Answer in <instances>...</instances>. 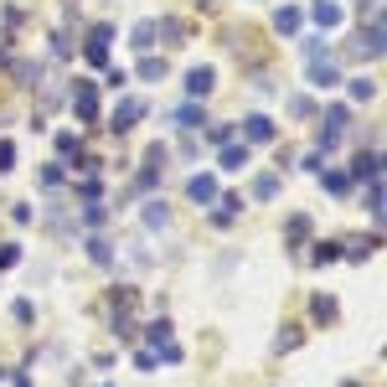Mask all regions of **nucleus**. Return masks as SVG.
<instances>
[{
    "label": "nucleus",
    "mask_w": 387,
    "mask_h": 387,
    "mask_svg": "<svg viewBox=\"0 0 387 387\" xmlns=\"http://www.w3.org/2000/svg\"><path fill=\"white\" fill-rule=\"evenodd\" d=\"M243 135H248V140H274V119L248 114V119H243Z\"/></svg>",
    "instance_id": "0eeeda50"
},
{
    "label": "nucleus",
    "mask_w": 387,
    "mask_h": 387,
    "mask_svg": "<svg viewBox=\"0 0 387 387\" xmlns=\"http://www.w3.org/2000/svg\"><path fill=\"white\" fill-rule=\"evenodd\" d=\"M238 207H243L238 196H222V212H217V222H233V217H238Z\"/></svg>",
    "instance_id": "a211bd4d"
},
{
    "label": "nucleus",
    "mask_w": 387,
    "mask_h": 387,
    "mask_svg": "<svg viewBox=\"0 0 387 387\" xmlns=\"http://www.w3.org/2000/svg\"><path fill=\"white\" fill-rule=\"evenodd\" d=\"M186 191H191V202H212V196H217V181H212V176H191Z\"/></svg>",
    "instance_id": "6e6552de"
},
{
    "label": "nucleus",
    "mask_w": 387,
    "mask_h": 387,
    "mask_svg": "<svg viewBox=\"0 0 387 387\" xmlns=\"http://www.w3.org/2000/svg\"><path fill=\"white\" fill-rule=\"evenodd\" d=\"M88 258H93V263H109L114 253H109V243H103V238H88Z\"/></svg>",
    "instance_id": "4468645a"
},
{
    "label": "nucleus",
    "mask_w": 387,
    "mask_h": 387,
    "mask_svg": "<svg viewBox=\"0 0 387 387\" xmlns=\"http://www.w3.org/2000/svg\"><path fill=\"white\" fill-rule=\"evenodd\" d=\"M356 176H372V181H377V155H356Z\"/></svg>",
    "instance_id": "dca6fc26"
},
{
    "label": "nucleus",
    "mask_w": 387,
    "mask_h": 387,
    "mask_svg": "<svg viewBox=\"0 0 387 387\" xmlns=\"http://www.w3.org/2000/svg\"><path fill=\"white\" fill-rule=\"evenodd\" d=\"M315 315H320V320H330V315H336V300L320 295V300H315Z\"/></svg>",
    "instance_id": "412c9836"
},
{
    "label": "nucleus",
    "mask_w": 387,
    "mask_h": 387,
    "mask_svg": "<svg viewBox=\"0 0 387 387\" xmlns=\"http://www.w3.org/2000/svg\"><path fill=\"white\" fill-rule=\"evenodd\" d=\"M73 109H78V119H98V88H93V83H78Z\"/></svg>",
    "instance_id": "f03ea898"
},
{
    "label": "nucleus",
    "mask_w": 387,
    "mask_h": 387,
    "mask_svg": "<svg viewBox=\"0 0 387 387\" xmlns=\"http://www.w3.org/2000/svg\"><path fill=\"white\" fill-rule=\"evenodd\" d=\"M135 119H145V103H140V98H124V103L114 109L109 129H114V135H124V129H135Z\"/></svg>",
    "instance_id": "f257e3e1"
},
{
    "label": "nucleus",
    "mask_w": 387,
    "mask_h": 387,
    "mask_svg": "<svg viewBox=\"0 0 387 387\" xmlns=\"http://www.w3.org/2000/svg\"><path fill=\"white\" fill-rule=\"evenodd\" d=\"M372 93H377V83H372V78H356V83H351V98H372Z\"/></svg>",
    "instance_id": "f3484780"
},
{
    "label": "nucleus",
    "mask_w": 387,
    "mask_h": 387,
    "mask_svg": "<svg viewBox=\"0 0 387 387\" xmlns=\"http://www.w3.org/2000/svg\"><path fill=\"white\" fill-rule=\"evenodd\" d=\"M10 160H16V150H10V140H0V170H10Z\"/></svg>",
    "instance_id": "5701e85b"
},
{
    "label": "nucleus",
    "mask_w": 387,
    "mask_h": 387,
    "mask_svg": "<svg viewBox=\"0 0 387 387\" xmlns=\"http://www.w3.org/2000/svg\"><path fill=\"white\" fill-rule=\"evenodd\" d=\"M310 233V217H289V238H305Z\"/></svg>",
    "instance_id": "4be33fe9"
},
{
    "label": "nucleus",
    "mask_w": 387,
    "mask_h": 387,
    "mask_svg": "<svg viewBox=\"0 0 387 387\" xmlns=\"http://www.w3.org/2000/svg\"><path fill=\"white\" fill-rule=\"evenodd\" d=\"M310 78H315V88H336V83H341V73H336V62H330V57H326V62L315 57V62H310Z\"/></svg>",
    "instance_id": "423d86ee"
},
{
    "label": "nucleus",
    "mask_w": 387,
    "mask_h": 387,
    "mask_svg": "<svg viewBox=\"0 0 387 387\" xmlns=\"http://www.w3.org/2000/svg\"><path fill=\"white\" fill-rule=\"evenodd\" d=\"M274 26H279V31H300V10H295V6H284V10L274 16Z\"/></svg>",
    "instance_id": "ddd939ff"
},
{
    "label": "nucleus",
    "mask_w": 387,
    "mask_h": 387,
    "mask_svg": "<svg viewBox=\"0 0 387 387\" xmlns=\"http://www.w3.org/2000/svg\"><path fill=\"white\" fill-rule=\"evenodd\" d=\"M253 191H258V196H263V202H269V196L279 191V176H258V186H253Z\"/></svg>",
    "instance_id": "6ab92c4d"
},
{
    "label": "nucleus",
    "mask_w": 387,
    "mask_h": 387,
    "mask_svg": "<svg viewBox=\"0 0 387 387\" xmlns=\"http://www.w3.org/2000/svg\"><path fill=\"white\" fill-rule=\"evenodd\" d=\"M248 166V145H228L222 150V170H243Z\"/></svg>",
    "instance_id": "1a4fd4ad"
},
{
    "label": "nucleus",
    "mask_w": 387,
    "mask_h": 387,
    "mask_svg": "<svg viewBox=\"0 0 387 387\" xmlns=\"http://www.w3.org/2000/svg\"><path fill=\"white\" fill-rule=\"evenodd\" d=\"M109 26H93L88 31V62H109Z\"/></svg>",
    "instance_id": "20e7f679"
},
{
    "label": "nucleus",
    "mask_w": 387,
    "mask_h": 387,
    "mask_svg": "<svg viewBox=\"0 0 387 387\" xmlns=\"http://www.w3.org/2000/svg\"><path fill=\"white\" fill-rule=\"evenodd\" d=\"M310 16H315V26L336 31V26H341V6H330V0H315V6H310Z\"/></svg>",
    "instance_id": "39448f33"
},
{
    "label": "nucleus",
    "mask_w": 387,
    "mask_h": 387,
    "mask_svg": "<svg viewBox=\"0 0 387 387\" xmlns=\"http://www.w3.org/2000/svg\"><path fill=\"white\" fill-rule=\"evenodd\" d=\"M166 222H170L166 202H150V207H145V228H166Z\"/></svg>",
    "instance_id": "9b49d317"
},
{
    "label": "nucleus",
    "mask_w": 387,
    "mask_h": 387,
    "mask_svg": "<svg viewBox=\"0 0 387 387\" xmlns=\"http://www.w3.org/2000/svg\"><path fill=\"white\" fill-rule=\"evenodd\" d=\"M155 36H160V31H155V21H140V26H135V47H140V52H150V47H155Z\"/></svg>",
    "instance_id": "9d476101"
},
{
    "label": "nucleus",
    "mask_w": 387,
    "mask_h": 387,
    "mask_svg": "<svg viewBox=\"0 0 387 387\" xmlns=\"http://www.w3.org/2000/svg\"><path fill=\"white\" fill-rule=\"evenodd\" d=\"M212 83H217V73H212V68H191V73H186V93H191V98H207Z\"/></svg>",
    "instance_id": "7ed1b4c3"
},
{
    "label": "nucleus",
    "mask_w": 387,
    "mask_h": 387,
    "mask_svg": "<svg viewBox=\"0 0 387 387\" xmlns=\"http://www.w3.org/2000/svg\"><path fill=\"white\" fill-rule=\"evenodd\" d=\"M140 78H145V83H160V78H166V62H160V57H145V62H140Z\"/></svg>",
    "instance_id": "f8f14e48"
},
{
    "label": "nucleus",
    "mask_w": 387,
    "mask_h": 387,
    "mask_svg": "<svg viewBox=\"0 0 387 387\" xmlns=\"http://www.w3.org/2000/svg\"><path fill=\"white\" fill-rule=\"evenodd\" d=\"M176 124H181V129H202L207 119H202V109H181V114H176Z\"/></svg>",
    "instance_id": "2eb2a0df"
},
{
    "label": "nucleus",
    "mask_w": 387,
    "mask_h": 387,
    "mask_svg": "<svg viewBox=\"0 0 387 387\" xmlns=\"http://www.w3.org/2000/svg\"><path fill=\"white\" fill-rule=\"evenodd\" d=\"M16 258H21V248H16V243H6V248H0V269H10Z\"/></svg>",
    "instance_id": "aec40b11"
}]
</instances>
